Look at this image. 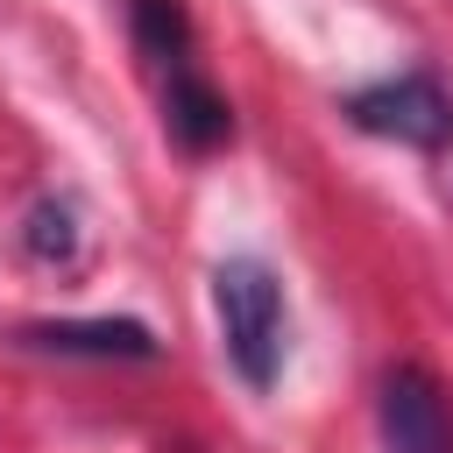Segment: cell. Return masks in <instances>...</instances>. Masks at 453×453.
I'll list each match as a JSON object with an SVG mask.
<instances>
[{"label":"cell","instance_id":"cell-6","mask_svg":"<svg viewBox=\"0 0 453 453\" xmlns=\"http://www.w3.org/2000/svg\"><path fill=\"white\" fill-rule=\"evenodd\" d=\"M127 14H134L142 57H149L163 78L191 64V14H184V0H127Z\"/></svg>","mask_w":453,"mask_h":453},{"label":"cell","instance_id":"cell-1","mask_svg":"<svg viewBox=\"0 0 453 453\" xmlns=\"http://www.w3.org/2000/svg\"><path fill=\"white\" fill-rule=\"evenodd\" d=\"M212 319H219V347L234 361V375L248 389H269L283 375V347H290V304L269 262L255 255H226L212 269Z\"/></svg>","mask_w":453,"mask_h":453},{"label":"cell","instance_id":"cell-5","mask_svg":"<svg viewBox=\"0 0 453 453\" xmlns=\"http://www.w3.org/2000/svg\"><path fill=\"white\" fill-rule=\"evenodd\" d=\"M163 127H170V142H177V149L212 156V149L234 134V106L198 78V64H184V71H170V78H163Z\"/></svg>","mask_w":453,"mask_h":453},{"label":"cell","instance_id":"cell-2","mask_svg":"<svg viewBox=\"0 0 453 453\" xmlns=\"http://www.w3.org/2000/svg\"><path fill=\"white\" fill-rule=\"evenodd\" d=\"M347 120L361 134H382V142H403V149H446L453 142V99L432 71H396L382 85H361L347 99Z\"/></svg>","mask_w":453,"mask_h":453},{"label":"cell","instance_id":"cell-3","mask_svg":"<svg viewBox=\"0 0 453 453\" xmlns=\"http://www.w3.org/2000/svg\"><path fill=\"white\" fill-rule=\"evenodd\" d=\"M375 425H382V453H453V403L439 375L418 361H396L382 375Z\"/></svg>","mask_w":453,"mask_h":453},{"label":"cell","instance_id":"cell-7","mask_svg":"<svg viewBox=\"0 0 453 453\" xmlns=\"http://www.w3.org/2000/svg\"><path fill=\"white\" fill-rule=\"evenodd\" d=\"M21 248H28L35 262H71V255H78V212H71L64 198H42V205L28 212V226H21Z\"/></svg>","mask_w":453,"mask_h":453},{"label":"cell","instance_id":"cell-4","mask_svg":"<svg viewBox=\"0 0 453 453\" xmlns=\"http://www.w3.org/2000/svg\"><path fill=\"white\" fill-rule=\"evenodd\" d=\"M21 347L85 354V361H156L163 354V340L142 319H35V326H21Z\"/></svg>","mask_w":453,"mask_h":453}]
</instances>
